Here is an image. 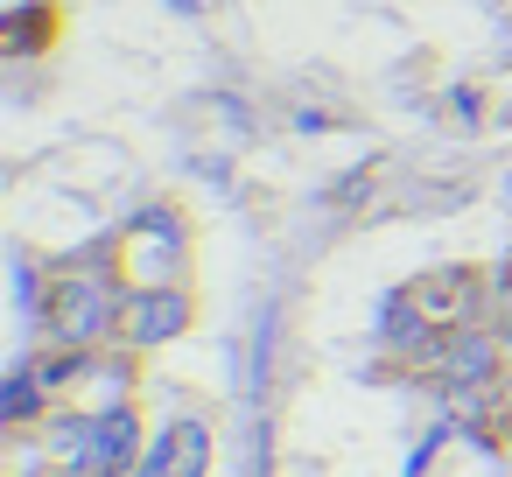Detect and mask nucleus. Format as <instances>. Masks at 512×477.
<instances>
[{
    "instance_id": "1",
    "label": "nucleus",
    "mask_w": 512,
    "mask_h": 477,
    "mask_svg": "<svg viewBox=\"0 0 512 477\" xmlns=\"http://www.w3.org/2000/svg\"><path fill=\"white\" fill-rule=\"evenodd\" d=\"M120 302H127L120 267H64L36 316H43V337L57 351H99L120 337Z\"/></svg>"
},
{
    "instance_id": "2",
    "label": "nucleus",
    "mask_w": 512,
    "mask_h": 477,
    "mask_svg": "<svg viewBox=\"0 0 512 477\" xmlns=\"http://www.w3.org/2000/svg\"><path fill=\"white\" fill-rule=\"evenodd\" d=\"M113 267L127 274V288L183 281V267H190V225H183L169 204H148V211L113 239Z\"/></svg>"
},
{
    "instance_id": "3",
    "label": "nucleus",
    "mask_w": 512,
    "mask_h": 477,
    "mask_svg": "<svg viewBox=\"0 0 512 477\" xmlns=\"http://www.w3.org/2000/svg\"><path fill=\"white\" fill-rule=\"evenodd\" d=\"M197 323V302H190V288L183 281H162V288H127V302H120V351H162V344H176L183 330Z\"/></svg>"
},
{
    "instance_id": "4",
    "label": "nucleus",
    "mask_w": 512,
    "mask_h": 477,
    "mask_svg": "<svg viewBox=\"0 0 512 477\" xmlns=\"http://www.w3.org/2000/svg\"><path fill=\"white\" fill-rule=\"evenodd\" d=\"M498 372H505V344H498V330L463 323V330L435 337V379H442L449 393H484V386H498Z\"/></svg>"
},
{
    "instance_id": "5",
    "label": "nucleus",
    "mask_w": 512,
    "mask_h": 477,
    "mask_svg": "<svg viewBox=\"0 0 512 477\" xmlns=\"http://www.w3.org/2000/svg\"><path fill=\"white\" fill-rule=\"evenodd\" d=\"M141 449H148V421L134 414V400H127V407H106V414H92V428H85V463H78V477H134Z\"/></svg>"
},
{
    "instance_id": "6",
    "label": "nucleus",
    "mask_w": 512,
    "mask_h": 477,
    "mask_svg": "<svg viewBox=\"0 0 512 477\" xmlns=\"http://www.w3.org/2000/svg\"><path fill=\"white\" fill-rule=\"evenodd\" d=\"M211 470V428L197 414H176L162 428H148V449L134 463V477H204Z\"/></svg>"
},
{
    "instance_id": "7",
    "label": "nucleus",
    "mask_w": 512,
    "mask_h": 477,
    "mask_svg": "<svg viewBox=\"0 0 512 477\" xmlns=\"http://www.w3.org/2000/svg\"><path fill=\"white\" fill-rule=\"evenodd\" d=\"M22 477H43V470H22ZM50 477H57V470H50Z\"/></svg>"
}]
</instances>
